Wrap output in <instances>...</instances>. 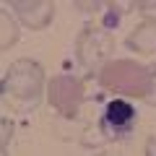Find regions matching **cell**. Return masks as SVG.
Wrapping results in <instances>:
<instances>
[{
	"label": "cell",
	"mask_w": 156,
	"mask_h": 156,
	"mask_svg": "<svg viewBox=\"0 0 156 156\" xmlns=\"http://www.w3.org/2000/svg\"><path fill=\"white\" fill-rule=\"evenodd\" d=\"M151 68L140 65L135 60H109L99 70V83L112 94H120V99L133 96V99H146L151 91Z\"/></svg>",
	"instance_id": "1"
},
{
	"label": "cell",
	"mask_w": 156,
	"mask_h": 156,
	"mask_svg": "<svg viewBox=\"0 0 156 156\" xmlns=\"http://www.w3.org/2000/svg\"><path fill=\"white\" fill-rule=\"evenodd\" d=\"M44 89V70L29 57L11 62L3 76V94L18 101H37Z\"/></svg>",
	"instance_id": "2"
},
{
	"label": "cell",
	"mask_w": 156,
	"mask_h": 156,
	"mask_svg": "<svg viewBox=\"0 0 156 156\" xmlns=\"http://www.w3.org/2000/svg\"><path fill=\"white\" fill-rule=\"evenodd\" d=\"M115 52V37L101 26H86L76 39V55L89 70H101Z\"/></svg>",
	"instance_id": "3"
},
{
	"label": "cell",
	"mask_w": 156,
	"mask_h": 156,
	"mask_svg": "<svg viewBox=\"0 0 156 156\" xmlns=\"http://www.w3.org/2000/svg\"><path fill=\"white\" fill-rule=\"evenodd\" d=\"M47 101L57 109V115L62 117H76L83 101V83L70 73L55 76L47 83Z\"/></svg>",
	"instance_id": "4"
},
{
	"label": "cell",
	"mask_w": 156,
	"mask_h": 156,
	"mask_svg": "<svg viewBox=\"0 0 156 156\" xmlns=\"http://www.w3.org/2000/svg\"><path fill=\"white\" fill-rule=\"evenodd\" d=\"M135 122H138V115H135V107L128 99H112L107 104L104 115L99 120V135H104V140H120L128 138L133 133Z\"/></svg>",
	"instance_id": "5"
},
{
	"label": "cell",
	"mask_w": 156,
	"mask_h": 156,
	"mask_svg": "<svg viewBox=\"0 0 156 156\" xmlns=\"http://www.w3.org/2000/svg\"><path fill=\"white\" fill-rule=\"evenodd\" d=\"M11 8L18 13L29 29H44L50 26L52 16H55V5L50 0H13Z\"/></svg>",
	"instance_id": "6"
},
{
	"label": "cell",
	"mask_w": 156,
	"mask_h": 156,
	"mask_svg": "<svg viewBox=\"0 0 156 156\" xmlns=\"http://www.w3.org/2000/svg\"><path fill=\"white\" fill-rule=\"evenodd\" d=\"M125 47L133 52H140V55H154L156 52V23L143 21L128 34L125 39Z\"/></svg>",
	"instance_id": "7"
},
{
	"label": "cell",
	"mask_w": 156,
	"mask_h": 156,
	"mask_svg": "<svg viewBox=\"0 0 156 156\" xmlns=\"http://www.w3.org/2000/svg\"><path fill=\"white\" fill-rule=\"evenodd\" d=\"M0 26H3V39H0V50H11V44L18 42V26L11 18V13L3 8L0 11Z\"/></svg>",
	"instance_id": "8"
},
{
	"label": "cell",
	"mask_w": 156,
	"mask_h": 156,
	"mask_svg": "<svg viewBox=\"0 0 156 156\" xmlns=\"http://www.w3.org/2000/svg\"><path fill=\"white\" fill-rule=\"evenodd\" d=\"M107 11H109V13H104V23H101V29L112 31V29H117V23H120V18H122L125 11L117 5V3H109V5H107Z\"/></svg>",
	"instance_id": "9"
},
{
	"label": "cell",
	"mask_w": 156,
	"mask_h": 156,
	"mask_svg": "<svg viewBox=\"0 0 156 156\" xmlns=\"http://www.w3.org/2000/svg\"><path fill=\"white\" fill-rule=\"evenodd\" d=\"M133 8L138 13H143L146 18H151V23H156V3H148V0H140V3H133Z\"/></svg>",
	"instance_id": "10"
},
{
	"label": "cell",
	"mask_w": 156,
	"mask_h": 156,
	"mask_svg": "<svg viewBox=\"0 0 156 156\" xmlns=\"http://www.w3.org/2000/svg\"><path fill=\"white\" fill-rule=\"evenodd\" d=\"M11 120H3V138H0V156H8V138H11Z\"/></svg>",
	"instance_id": "11"
},
{
	"label": "cell",
	"mask_w": 156,
	"mask_h": 156,
	"mask_svg": "<svg viewBox=\"0 0 156 156\" xmlns=\"http://www.w3.org/2000/svg\"><path fill=\"white\" fill-rule=\"evenodd\" d=\"M151 73H154V78H151V91H148V96H146V104H151V107H156V65L151 68Z\"/></svg>",
	"instance_id": "12"
},
{
	"label": "cell",
	"mask_w": 156,
	"mask_h": 156,
	"mask_svg": "<svg viewBox=\"0 0 156 156\" xmlns=\"http://www.w3.org/2000/svg\"><path fill=\"white\" fill-rule=\"evenodd\" d=\"M146 156H156V135H148L146 138Z\"/></svg>",
	"instance_id": "13"
},
{
	"label": "cell",
	"mask_w": 156,
	"mask_h": 156,
	"mask_svg": "<svg viewBox=\"0 0 156 156\" xmlns=\"http://www.w3.org/2000/svg\"><path fill=\"white\" fill-rule=\"evenodd\" d=\"M76 8H86V11H96L99 3H76Z\"/></svg>",
	"instance_id": "14"
},
{
	"label": "cell",
	"mask_w": 156,
	"mask_h": 156,
	"mask_svg": "<svg viewBox=\"0 0 156 156\" xmlns=\"http://www.w3.org/2000/svg\"><path fill=\"white\" fill-rule=\"evenodd\" d=\"M96 156H117V154H109V151H104V154H96Z\"/></svg>",
	"instance_id": "15"
}]
</instances>
